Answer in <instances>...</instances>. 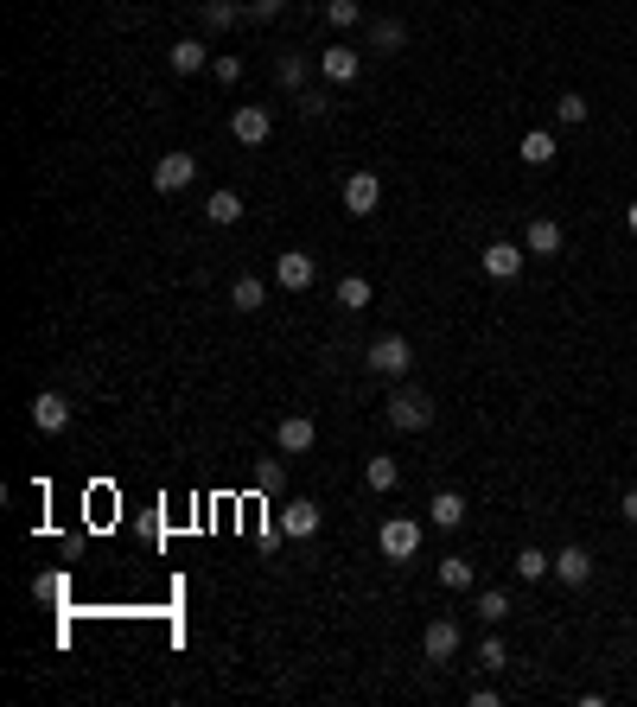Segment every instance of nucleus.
<instances>
[{
  "label": "nucleus",
  "instance_id": "1",
  "mask_svg": "<svg viewBox=\"0 0 637 707\" xmlns=\"http://www.w3.org/2000/svg\"><path fill=\"white\" fill-rule=\"evenodd\" d=\"M383 415H389V427H395V434H421V427H434V402H427L421 389H395Z\"/></svg>",
  "mask_w": 637,
  "mask_h": 707
},
{
  "label": "nucleus",
  "instance_id": "2",
  "mask_svg": "<svg viewBox=\"0 0 637 707\" xmlns=\"http://www.w3.org/2000/svg\"><path fill=\"white\" fill-rule=\"evenodd\" d=\"M364 364H370L376 376H408V364H415V344H408L402 332H383V338H370Z\"/></svg>",
  "mask_w": 637,
  "mask_h": 707
},
{
  "label": "nucleus",
  "instance_id": "3",
  "mask_svg": "<svg viewBox=\"0 0 637 707\" xmlns=\"http://www.w3.org/2000/svg\"><path fill=\"white\" fill-rule=\"evenodd\" d=\"M376 548H383L395 567L415 561V555H421V523H415V516H389V523L376 529Z\"/></svg>",
  "mask_w": 637,
  "mask_h": 707
},
{
  "label": "nucleus",
  "instance_id": "4",
  "mask_svg": "<svg viewBox=\"0 0 637 707\" xmlns=\"http://www.w3.org/2000/svg\"><path fill=\"white\" fill-rule=\"evenodd\" d=\"M319 523H325V510L313 504V497H287L281 516H274V529H281L287 542H313V536H319Z\"/></svg>",
  "mask_w": 637,
  "mask_h": 707
},
{
  "label": "nucleus",
  "instance_id": "5",
  "mask_svg": "<svg viewBox=\"0 0 637 707\" xmlns=\"http://www.w3.org/2000/svg\"><path fill=\"white\" fill-rule=\"evenodd\" d=\"M230 134L243 147H262L268 134H274V115L262 109V102H236V109H230Z\"/></svg>",
  "mask_w": 637,
  "mask_h": 707
},
{
  "label": "nucleus",
  "instance_id": "6",
  "mask_svg": "<svg viewBox=\"0 0 637 707\" xmlns=\"http://www.w3.org/2000/svg\"><path fill=\"white\" fill-rule=\"evenodd\" d=\"M274 281H281L287 293H306V287L319 281V262L306 249H287V255H274Z\"/></svg>",
  "mask_w": 637,
  "mask_h": 707
},
{
  "label": "nucleus",
  "instance_id": "7",
  "mask_svg": "<svg viewBox=\"0 0 637 707\" xmlns=\"http://www.w3.org/2000/svg\"><path fill=\"white\" fill-rule=\"evenodd\" d=\"M192 179H198V153H160V166H153V192H185Z\"/></svg>",
  "mask_w": 637,
  "mask_h": 707
},
{
  "label": "nucleus",
  "instance_id": "8",
  "mask_svg": "<svg viewBox=\"0 0 637 707\" xmlns=\"http://www.w3.org/2000/svg\"><path fill=\"white\" fill-rule=\"evenodd\" d=\"M376 204H383V179H376V172H344V211L370 217Z\"/></svg>",
  "mask_w": 637,
  "mask_h": 707
},
{
  "label": "nucleus",
  "instance_id": "9",
  "mask_svg": "<svg viewBox=\"0 0 637 707\" xmlns=\"http://www.w3.org/2000/svg\"><path fill=\"white\" fill-rule=\"evenodd\" d=\"M313 440H319V427H313V415H281V427H274V446H281L287 459L313 453Z\"/></svg>",
  "mask_w": 637,
  "mask_h": 707
},
{
  "label": "nucleus",
  "instance_id": "10",
  "mask_svg": "<svg viewBox=\"0 0 637 707\" xmlns=\"http://www.w3.org/2000/svg\"><path fill=\"white\" fill-rule=\"evenodd\" d=\"M32 427H39V434H64V427H71V402H64L58 389H39L32 395Z\"/></svg>",
  "mask_w": 637,
  "mask_h": 707
},
{
  "label": "nucleus",
  "instance_id": "11",
  "mask_svg": "<svg viewBox=\"0 0 637 707\" xmlns=\"http://www.w3.org/2000/svg\"><path fill=\"white\" fill-rule=\"evenodd\" d=\"M523 262H529L523 243H491L485 255H478V268H485L491 281H516V274H523Z\"/></svg>",
  "mask_w": 637,
  "mask_h": 707
},
{
  "label": "nucleus",
  "instance_id": "12",
  "mask_svg": "<svg viewBox=\"0 0 637 707\" xmlns=\"http://www.w3.org/2000/svg\"><path fill=\"white\" fill-rule=\"evenodd\" d=\"M319 71H325V83H357L364 77V51L332 45V51H319Z\"/></svg>",
  "mask_w": 637,
  "mask_h": 707
},
{
  "label": "nucleus",
  "instance_id": "13",
  "mask_svg": "<svg viewBox=\"0 0 637 707\" xmlns=\"http://www.w3.org/2000/svg\"><path fill=\"white\" fill-rule=\"evenodd\" d=\"M421 650H427V663H453L459 657V625L453 618H434V625L421 631Z\"/></svg>",
  "mask_w": 637,
  "mask_h": 707
},
{
  "label": "nucleus",
  "instance_id": "14",
  "mask_svg": "<svg viewBox=\"0 0 637 707\" xmlns=\"http://www.w3.org/2000/svg\"><path fill=\"white\" fill-rule=\"evenodd\" d=\"M555 580H561V586H587V580H593V555H587L580 542L555 548Z\"/></svg>",
  "mask_w": 637,
  "mask_h": 707
},
{
  "label": "nucleus",
  "instance_id": "15",
  "mask_svg": "<svg viewBox=\"0 0 637 707\" xmlns=\"http://www.w3.org/2000/svg\"><path fill=\"white\" fill-rule=\"evenodd\" d=\"M561 243H567V236H561L555 217H529V230H523V249L529 255H561Z\"/></svg>",
  "mask_w": 637,
  "mask_h": 707
},
{
  "label": "nucleus",
  "instance_id": "16",
  "mask_svg": "<svg viewBox=\"0 0 637 707\" xmlns=\"http://www.w3.org/2000/svg\"><path fill=\"white\" fill-rule=\"evenodd\" d=\"M166 64L179 77H198V71H211V51H204V39H179V45L166 51Z\"/></svg>",
  "mask_w": 637,
  "mask_h": 707
},
{
  "label": "nucleus",
  "instance_id": "17",
  "mask_svg": "<svg viewBox=\"0 0 637 707\" xmlns=\"http://www.w3.org/2000/svg\"><path fill=\"white\" fill-rule=\"evenodd\" d=\"M472 612L485 618V625H504V618H510V593H504V586H478V593H472Z\"/></svg>",
  "mask_w": 637,
  "mask_h": 707
},
{
  "label": "nucleus",
  "instance_id": "18",
  "mask_svg": "<svg viewBox=\"0 0 637 707\" xmlns=\"http://www.w3.org/2000/svg\"><path fill=\"white\" fill-rule=\"evenodd\" d=\"M516 153H523V166H555V153H561V147H555V134H548V128H529Z\"/></svg>",
  "mask_w": 637,
  "mask_h": 707
},
{
  "label": "nucleus",
  "instance_id": "19",
  "mask_svg": "<svg viewBox=\"0 0 637 707\" xmlns=\"http://www.w3.org/2000/svg\"><path fill=\"white\" fill-rule=\"evenodd\" d=\"M427 516H434V529H459V523H466V497H459V491H434Z\"/></svg>",
  "mask_w": 637,
  "mask_h": 707
},
{
  "label": "nucleus",
  "instance_id": "20",
  "mask_svg": "<svg viewBox=\"0 0 637 707\" xmlns=\"http://www.w3.org/2000/svg\"><path fill=\"white\" fill-rule=\"evenodd\" d=\"M364 485H370V491H395V485H402V465H395L389 453L364 459Z\"/></svg>",
  "mask_w": 637,
  "mask_h": 707
},
{
  "label": "nucleus",
  "instance_id": "21",
  "mask_svg": "<svg viewBox=\"0 0 637 707\" xmlns=\"http://www.w3.org/2000/svg\"><path fill=\"white\" fill-rule=\"evenodd\" d=\"M440 586H446V593H478V574H472V561L446 555V561H440Z\"/></svg>",
  "mask_w": 637,
  "mask_h": 707
},
{
  "label": "nucleus",
  "instance_id": "22",
  "mask_svg": "<svg viewBox=\"0 0 637 707\" xmlns=\"http://www.w3.org/2000/svg\"><path fill=\"white\" fill-rule=\"evenodd\" d=\"M204 217H211V223H243V198H236L230 185H223V192L204 198Z\"/></svg>",
  "mask_w": 637,
  "mask_h": 707
},
{
  "label": "nucleus",
  "instance_id": "23",
  "mask_svg": "<svg viewBox=\"0 0 637 707\" xmlns=\"http://www.w3.org/2000/svg\"><path fill=\"white\" fill-rule=\"evenodd\" d=\"M204 32H230L236 20H243V7H236V0H204Z\"/></svg>",
  "mask_w": 637,
  "mask_h": 707
},
{
  "label": "nucleus",
  "instance_id": "24",
  "mask_svg": "<svg viewBox=\"0 0 637 707\" xmlns=\"http://www.w3.org/2000/svg\"><path fill=\"white\" fill-rule=\"evenodd\" d=\"M338 306H344V313H364V306H370V281H364V274H344V281H338Z\"/></svg>",
  "mask_w": 637,
  "mask_h": 707
},
{
  "label": "nucleus",
  "instance_id": "25",
  "mask_svg": "<svg viewBox=\"0 0 637 707\" xmlns=\"http://www.w3.org/2000/svg\"><path fill=\"white\" fill-rule=\"evenodd\" d=\"M555 574V555H542V548H516V580H542Z\"/></svg>",
  "mask_w": 637,
  "mask_h": 707
},
{
  "label": "nucleus",
  "instance_id": "26",
  "mask_svg": "<svg viewBox=\"0 0 637 707\" xmlns=\"http://www.w3.org/2000/svg\"><path fill=\"white\" fill-rule=\"evenodd\" d=\"M370 45L376 51H402L408 45V26L402 20H370Z\"/></svg>",
  "mask_w": 637,
  "mask_h": 707
},
{
  "label": "nucleus",
  "instance_id": "27",
  "mask_svg": "<svg viewBox=\"0 0 637 707\" xmlns=\"http://www.w3.org/2000/svg\"><path fill=\"white\" fill-rule=\"evenodd\" d=\"M281 485H287V465H281V459H262V465H255V491H262V497H274Z\"/></svg>",
  "mask_w": 637,
  "mask_h": 707
},
{
  "label": "nucleus",
  "instance_id": "28",
  "mask_svg": "<svg viewBox=\"0 0 637 707\" xmlns=\"http://www.w3.org/2000/svg\"><path fill=\"white\" fill-rule=\"evenodd\" d=\"M262 293H268V287H262V281H255V274H236V287H230V300H236V306H243V313H255V306H262Z\"/></svg>",
  "mask_w": 637,
  "mask_h": 707
},
{
  "label": "nucleus",
  "instance_id": "29",
  "mask_svg": "<svg viewBox=\"0 0 637 707\" xmlns=\"http://www.w3.org/2000/svg\"><path fill=\"white\" fill-rule=\"evenodd\" d=\"M325 20H332V26L344 32V26H357V20H364V7H357V0H325Z\"/></svg>",
  "mask_w": 637,
  "mask_h": 707
},
{
  "label": "nucleus",
  "instance_id": "30",
  "mask_svg": "<svg viewBox=\"0 0 637 707\" xmlns=\"http://www.w3.org/2000/svg\"><path fill=\"white\" fill-rule=\"evenodd\" d=\"M555 115H561L567 128H580V122H587V96H580V90H567V96L555 102Z\"/></svg>",
  "mask_w": 637,
  "mask_h": 707
},
{
  "label": "nucleus",
  "instance_id": "31",
  "mask_svg": "<svg viewBox=\"0 0 637 707\" xmlns=\"http://www.w3.org/2000/svg\"><path fill=\"white\" fill-rule=\"evenodd\" d=\"M306 71H313V64H306L300 51H287V58H281V71H274V77H281L287 90H300V83H306Z\"/></svg>",
  "mask_w": 637,
  "mask_h": 707
},
{
  "label": "nucleus",
  "instance_id": "32",
  "mask_svg": "<svg viewBox=\"0 0 637 707\" xmlns=\"http://www.w3.org/2000/svg\"><path fill=\"white\" fill-rule=\"evenodd\" d=\"M211 77H217V83H243V58H236V51L211 58Z\"/></svg>",
  "mask_w": 637,
  "mask_h": 707
},
{
  "label": "nucleus",
  "instance_id": "33",
  "mask_svg": "<svg viewBox=\"0 0 637 707\" xmlns=\"http://www.w3.org/2000/svg\"><path fill=\"white\" fill-rule=\"evenodd\" d=\"M478 663H485V669H504V663H510L504 637H485V644H478Z\"/></svg>",
  "mask_w": 637,
  "mask_h": 707
},
{
  "label": "nucleus",
  "instance_id": "34",
  "mask_svg": "<svg viewBox=\"0 0 637 707\" xmlns=\"http://www.w3.org/2000/svg\"><path fill=\"white\" fill-rule=\"evenodd\" d=\"M281 7H287V0H249V20H274Z\"/></svg>",
  "mask_w": 637,
  "mask_h": 707
},
{
  "label": "nucleus",
  "instance_id": "35",
  "mask_svg": "<svg viewBox=\"0 0 637 707\" xmlns=\"http://www.w3.org/2000/svg\"><path fill=\"white\" fill-rule=\"evenodd\" d=\"M618 516H625V523H637V485H631L625 497H618Z\"/></svg>",
  "mask_w": 637,
  "mask_h": 707
},
{
  "label": "nucleus",
  "instance_id": "36",
  "mask_svg": "<svg viewBox=\"0 0 637 707\" xmlns=\"http://www.w3.org/2000/svg\"><path fill=\"white\" fill-rule=\"evenodd\" d=\"M625 230H631V236H637V198H631V211H625Z\"/></svg>",
  "mask_w": 637,
  "mask_h": 707
}]
</instances>
